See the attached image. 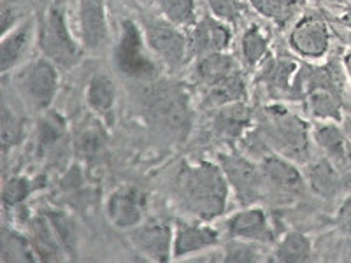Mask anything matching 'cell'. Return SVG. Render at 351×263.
I'll return each instance as SVG.
<instances>
[{"instance_id":"1","label":"cell","mask_w":351,"mask_h":263,"mask_svg":"<svg viewBox=\"0 0 351 263\" xmlns=\"http://www.w3.org/2000/svg\"><path fill=\"white\" fill-rule=\"evenodd\" d=\"M228 184L219 164L199 162L183 165L176 175V197L184 211L200 221H211L225 212L228 203Z\"/></svg>"},{"instance_id":"2","label":"cell","mask_w":351,"mask_h":263,"mask_svg":"<svg viewBox=\"0 0 351 263\" xmlns=\"http://www.w3.org/2000/svg\"><path fill=\"white\" fill-rule=\"evenodd\" d=\"M141 111L149 128L171 142H183L192 132L190 99L180 83L158 79L148 83L141 95Z\"/></svg>"},{"instance_id":"3","label":"cell","mask_w":351,"mask_h":263,"mask_svg":"<svg viewBox=\"0 0 351 263\" xmlns=\"http://www.w3.org/2000/svg\"><path fill=\"white\" fill-rule=\"evenodd\" d=\"M258 134L269 148L295 164H306L309 158V127L283 105L263 109Z\"/></svg>"},{"instance_id":"4","label":"cell","mask_w":351,"mask_h":263,"mask_svg":"<svg viewBox=\"0 0 351 263\" xmlns=\"http://www.w3.org/2000/svg\"><path fill=\"white\" fill-rule=\"evenodd\" d=\"M39 48L46 58L64 71L76 67L83 58V44L72 36L65 11L60 5H51L44 12L39 25Z\"/></svg>"},{"instance_id":"5","label":"cell","mask_w":351,"mask_h":263,"mask_svg":"<svg viewBox=\"0 0 351 263\" xmlns=\"http://www.w3.org/2000/svg\"><path fill=\"white\" fill-rule=\"evenodd\" d=\"M148 49L149 46L143 30L132 20H125L114 49V64L118 71L123 76L143 83H153L158 79L162 71Z\"/></svg>"},{"instance_id":"6","label":"cell","mask_w":351,"mask_h":263,"mask_svg":"<svg viewBox=\"0 0 351 263\" xmlns=\"http://www.w3.org/2000/svg\"><path fill=\"white\" fill-rule=\"evenodd\" d=\"M16 84L27 104L34 111H48L58 93V84H60L58 67L43 55L25 65L23 71L18 74Z\"/></svg>"},{"instance_id":"7","label":"cell","mask_w":351,"mask_h":263,"mask_svg":"<svg viewBox=\"0 0 351 263\" xmlns=\"http://www.w3.org/2000/svg\"><path fill=\"white\" fill-rule=\"evenodd\" d=\"M218 162L237 200L244 208L255 205L262 200L263 190L267 186L262 167H256L253 162L241 155H225V153H219Z\"/></svg>"},{"instance_id":"8","label":"cell","mask_w":351,"mask_h":263,"mask_svg":"<svg viewBox=\"0 0 351 263\" xmlns=\"http://www.w3.org/2000/svg\"><path fill=\"white\" fill-rule=\"evenodd\" d=\"M144 37L149 49L164 62L171 71H178L186 60L190 44L181 32V27L162 18H149L144 25Z\"/></svg>"},{"instance_id":"9","label":"cell","mask_w":351,"mask_h":263,"mask_svg":"<svg viewBox=\"0 0 351 263\" xmlns=\"http://www.w3.org/2000/svg\"><path fill=\"white\" fill-rule=\"evenodd\" d=\"M132 244L137 251L153 262H169L172 260V244L174 230L164 219H148L141 221L137 227L130 228Z\"/></svg>"},{"instance_id":"10","label":"cell","mask_w":351,"mask_h":263,"mask_svg":"<svg viewBox=\"0 0 351 263\" xmlns=\"http://www.w3.org/2000/svg\"><path fill=\"white\" fill-rule=\"evenodd\" d=\"M290 48L304 58H322L330 46L328 27L318 14H307L291 28L288 37Z\"/></svg>"},{"instance_id":"11","label":"cell","mask_w":351,"mask_h":263,"mask_svg":"<svg viewBox=\"0 0 351 263\" xmlns=\"http://www.w3.org/2000/svg\"><path fill=\"white\" fill-rule=\"evenodd\" d=\"M81 44L86 51L100 53L109 44L106 0H77Z\"/></svg>"},{"instance_id":"12","label":"cell","mask_w":351,"mask_h":263,"mask_svg":"<svg viewBox=\"0 0 351 263\" xmlns=\"http://www.w3.org/2000/svg\"><path fill=\"white\" fill-rule=\"evenodd\" d=\"M69 148V132L65 118L56 111H44L37 123V155L48 162L64 158Z\"/></svg>"},{"instance_id":"13","label":"cell","mask_w":351,"mask_h":263,"mask_svg":"<svg viewBox=\"0 0 351 263\" xmlns=\"http://www.w3.org/2000/svg\"><path fill=\"white\" fill-rule=\"evenodd\" d=\"M306 177L313 192L325 200L335 199L351 188V172L335 167L327 156L307 165Z\"/></svg>"},{"instance_id":"14","label":"cell","mask_w":351,"mask_h":263,"mask_svg":"<svg viewBox=\"0 0 351 263\" xmlns=\"http://www.w3.org/2000/svg\"><path fill=\"white\" fill-rule=\"evenodd\" d=\"M227 230L232 239H244L258 244H272L276 240L267 214L260 208H246L236 212L227 221Z\"/></svg>"},{"instance_id":"15","label":"cell","mask_w":351,"mask_h":263,"mask_svg":"<svg viewBox=\"0 0 351 263\" xmlns=\"http://www.w3.org/2000/svg\"><path fill=\"white\" fill-rule=\"evenodd\" d=\"M232 42V32L225 21L216 16H204L192 27V36L188 39L190 51L197 56L216 51H227Z\"/></svg>"},{"instance_id":"16","label":"cell","mask_w":351,"mask_h":263,"mask_svg":"<svg viewBox=\"0 0 351 263\" xmlns=\"http://www.w3.org/2000/svg\"><path fill=\"white\" fill-rule=\"evenodd\" d=\"M262 167L267 186L276 190L283 195H299L304 188V177L299 168L295 167V162L278 155V153H269L263 155Z\"/></svg>"},{"instance_id":"17","label":"cell","mask_w":351,"mask_h":263,"mask_svg":"<svg viewBox=\"0 0 351 263\" xmlns=\"http://www.w3.org/2000/svg\"><path fill=\"white\" fill-rule=\"evenodd\" d=\"M106 211L111 223L118 228L137 227L143 221V197L134 186H121L109 195Z\"/></svg>"},{"instance_id":"18","label":"cell","mask_w":351,"mask_h":263,"mask_svg":"<svg viewBox=\"0 0 351 263\" xmlns=\"http://www.w3.org/2000/svg\"><path fill=\"white\" fill-rule=\"evenodd\" d=\"M219 242V234L215 228L202 223H184L178 221L174 230V244H172V258H184L206 251Z\"/></svg>"},{"instance_id":"19","label":"cell","mask_w":351,"mask_h":263,"mask_svg":"<svg viewBox=\"0 0 351 263\" xmlns=\"http://www.w3.org/2000/svg\"><path fill=\"white\" fill-rule=\"evenodd\" d=\"M27 237L34 247L37 262H60L67 256L46 216H34L27 221Z\"/></svg>"},{"instance_id":"20","label":"cell","mask_w":351,"mask_h":263,"mask_svg":"<svg viewBox=\"0 0 351 263\" xmlns=\"http://www.w3.org/2000/svg\"><path fill=\"white\" fill-rule=\"evenodd\" d=\"M313 137L335 167L351 172V140L346 132L334 123H325L315 128Z\"/></svg>"},{"instance_id":"21","label":"cell","mask_w":351,"mask_h":263,"mask_svg":"<svg viewBox=\"0 0 351 263\" xmlns=\"http://www.w3.org/2000/svg\"><path fill=\"white\" fill-rule=\"evenodd\" d=\"M252 109L244 102H232L218 109L213 120V130L219 139L236 140L246 134L247 128L252 127Z\"/></svg>"},{"instance_id":"22","label":"cell","mask_w":351,"mask_h":263,"mask_svg":"<svg viewBox=\"0 0 351 263\" xmlns=\"http://www.w3.org/2000/svg\"><path fill=\"white\" fill-rule=\"evenodd\" d=\"M34 37V20H27L23 23L9 30L2 36L0 42V71L8 72L16 67L28 51Z\"/></svg>"},{"instance_id":"23","label":"cell","mask_w":351,"mask_h":263,"mask_svg":"<svg viewBox=\"0 0 351 263\" xmlns=\"http://www.w3.org/2000/svg\"><path fill=\"white\" fill-rule=\"evenodd\" d=\"M237 72H241L239 64L227 51H216L199 56L195 67L197 79L202 84V88H209L219 81H225Z\"/></svg>"},{"instance_id":"24","label":"cell","mask_w":351,"mask_h":263,"mask_svg":"<svg viewBox=\"0 0 351 263\" xmlns=\"http://www.w3.org/2000/svg\"><path fill=\"white\" fill-rule=\"evenodd\" d=\"M106 144H108V130L102 121L99 118H84L74 136L76 155L84 160H92L104 151Z\"/></svg>"},{"instance_id":"25","label":"cell","mask_w":351,"mask_h":263,"mask_svg":"<svg viewBox=\"0 0 351 263\" xmlns=\"http://www.w3.org/2000/svg\"><path fill=\"white\" fill-rule=\"evenodd\" d=\"M300 65L290 58H269L258 74V79L278 92L290 93Z\"/></svg>"},{"instance_id":"26","label":"cell","mask_w":351,"mask_h":263,"mask_svg":"<svg viewBox=\"0 0 351 263\" xmlns=\"http://www.w3.org/2000/svg\"><path fill=\"white\" fill-rule=\"evenodd\" d=\"M86 104L95 114L111 116L116 104V86L106 74H95L90 77L86 86Z\"/></svg>"},{"instance_id":"27","label":"cell","mask_w":351,"mask_h":263,"mask_svg":"<svg viewBox=\"0 0 351 263\" xmlns=\"http://www.w3.org/2000/svg\"><path fill=\"white\" fill-rule=\"evenodd\" d=\"M272 258L276 262H311L315 258V249H313L311 239L302 234V231H288L287 236L278 242Z\"/></svg>"},{"instance_id":"28","label":"cell","mask_w":351,"mask_h":263,"mask_svg":"<svg viewBox=\"0 0 351 263\" xmlns=\"http://www.w3.org/2000/svg\"><path fill=\"white\" fill-rule=\"evenodd\" d=\"M37 256L27 236L2 228V262H36Z\"/></svg>"},{"instance_id":"29","label":"cell","mask_w":351,"mask_h":263,"mask_svg":"<svg viewBox=\"0 0 351 263\" xmlns=\"http://www.w3.org/2000/svg\"><path fill=\"white\" fill-rule=\"evenodd\" d=\"M165 20L178 27H193L197 23L195 0H156Z\"/></svg>"},{"instance_id":"30","label":"cell","mask_w":351,"mask_h":263,"mask_svg":"<svg viewBox=\"0 0 351 263\" xmlns=\"http://www.w3.org/2000/svg\"><path fill=\"white\" fill-rule=\"evenodd\" d=\"M44 216L49 219V223H51L56 237H58V240L64 246L67 256L72 258L77 246V227L74 223V219L62 211H46Z\"/></svg>"},{"instance_id":"31","label":"cell","mask_w":351,"mask_h":263,"mask_svg":"<svg viewBox=\"0 0 351 263\" xmlns=\"http://www.w3.org/2000/svg\"><path fill=\"white\" fill-rule=\"evenodd\" d=\"M241 49H243L244 60L250 67H255L260 62H263V58L269 53V40L265 34L262 32V28L256 27V25H252L247 28L243 36V40H241Z\"/></svg>"},{"instance_id":"32","label":"cell","mask_w":351,"mask_h":263,"mask_svg":"<svg viewBox=\"0 0 351 263\" xmlns=\"http://www.w3.org/2000/svg\"><path fill=\"white\" fill-rule=\"evenodd\" d=\"M37 184L27 175H12L2 188V202L5 208H20L21 203L32 195Z\"/></svg>"},{"instance_id":"33","label":"cell","mask_w":351,"mask_h":263,"mask_svg":"<svg viewBox=\"0 0 351 263\" xmlns=\"http://www.w3.org/2000/svg\"><path fill=\"white\" fill-rule=\"evenodd\" d=\"M223 262H263L267 260V255L260 249L258 242H252V240L244 239H234L228 242L223 249Z\"/></svg>"},{"instance_id":"34","label":"cell","mask_w":351,"mask_h":263,"mask_svg":"<svg viewBox=\"0 0 351 263\" xmlns=\"http://www.w3.org/2000/svg\"><path fill=\"white\" fill-rule=\"evenodd\" d=\"M307 0H263L260 14L283 27Z\"/></svg>"},{"instance_id":"35","label":"cell","mask_w":351,"mask_h":263,"mask_svg":"<svg viewBox=\"0 0 351 263\" xmlns=\"http://www.w3.org/2000/svg\"><path fill=\"white\" fill-rule=\"evenodd\" d=\"M21 139H23V120L4 105L2 108V137H0L2 149L9 151L18 146Z\"/></svg>"},{"instance_id":"36","label":"cell","mask_w":351,"mask_h":263,"mask_svg":"<svg viewBox=\"0 0 351 263\" xmlns=\"http://www.w3.org/2000/svg\"><path fill=\"white\" fill-rule=\"evenodd\" d=\"M213 16L225 23H237L243 18V0H208Z\"/></svg>"},{"instance_id":"37","label":"cell","mask_w":351,"mask_h":263,"mask_svg":"<svg viewBox=\"0 0 351 263\" xmlns=\"http://www.w3.org/2000/svg\"><path fill=\"white\" fill-rule=\"evenodd\" d=\"M335 223L341 228V231H344L346 236H351V195L344 199L343 205L335 214Z\"/></svg>"},{"instance_id":"38","label":"cell","mask_w":351,"mask_h":263,"mask_svg":"<svg viewBox=\"0 0 351 263\" xmlns=\"http://www.w3.org/2000/svg\"><path fill=\"white\" fill-rule=\"evenodd\" d=\"M0 21H2V23H0V32H2V36L14 28V23H16V14H14V9H12L9 4L2 5V12H0Z\"/></svg>"},{"instance_id":"39","label":"cell","mask_w":351,"mask_h":263,"mask_svg":"<svg viewBox=\"0 0 351 263\" xmlns=\"http://www.w3.org/2000/svg\"><path fill=\"white\" fill-rule=\"evenodd\" d=\"M341 21H343L344 27H348L351 30V4L346 8V11H344V14H343V18H341Z\"/></svg>"},{"instance_id":"40","label":"cell","mask_w":351,"mask_h":263,"mask_svg":"<svg viewBox=\"0 0 351 263\" xmlns=\"http://www.w3.org/2000/svg\"><path fill=\"white\" fill-rule=\"evenodd\" d=\"M344 68H346V76L348 79L351 81V51L346 53V56H344Z\"/></svg>"},{"instance_id":"41","label":"cell","mask_w":351,"mask_h":263,"mask_svg":"<svg viewBox=\"0 0 351 263\" xmlns=\"http://www.w3.org/2000/svg\"><path fill=\"white\" fill-rule=\"evenodd\" d=\"M247 4L252 5L253 9H255L256 12H260L262 11V5H263V0H246Z\"/></svg>"},{"instance_id":"42","label":"cell","mask_w":351,"mask_h":263,"mask_svg":"<svg viewBox=\"0 0 351 263\" xmlns=\"http://www.w3.org/2000/svg\"><path fill=\"white\" fill-rule=\"evenodd\" d=\"M344 132H346V136L351 140V116H348L346 120H344Z\"/></svg>"},{"instance_id":"43","label":"cell","mask_w":351,"mask_h":263,"mask_svg":"<svg viewBox=\"0 0 351 263\" xmlns=\"http://www.w3.org/2000/svg\"><path fill=\"white\" fill-rule=\"evenodd\" d=\"M144 2H148V0H144Z\"/></svg>"}]
</instances>
